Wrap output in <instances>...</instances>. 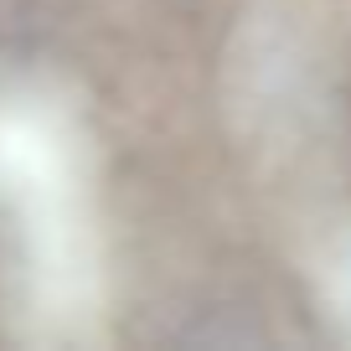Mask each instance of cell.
I'll return each mask as SVG.
<instances>
[{"mask_svg": "<svg viewBox=\"0 0 351 351\" xmlns=\"http://www.w3.org/2000/svg\"><path fill=\"white\" fill-rule=\"evenodd\" d=\"M5 315L26 341H77L99 310V258L83 217V134L52 88L0 83Z\"/></svg>", "mask_w": 351, "mask_h": 351, "instance_id": "6da1fadb", "label": "cell"}]
</instances>
